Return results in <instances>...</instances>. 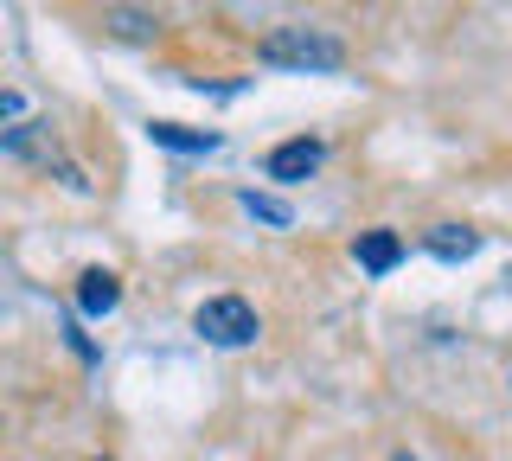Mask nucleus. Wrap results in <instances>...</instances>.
<instances>
[{
    "label": "nucleus",
    "instance_id": "nucleus-2",
    "mask_svg": "<svg viewBox=\"0 0 512 461\" xmlns=\"http://www.w3.org/2000/svg\"><path fill=\"white\" fill-rule=\"evenodd\" d=\"M192 327H199L212 346H250L256 340V308L244 295H212L199 314H192Z\"/></svg>",
    "mask_w": 512,
    "mask_h": 461
},
{
    "label": "nucleus",
    "instance_id": "nucleus-6",
    "mask_svg": "<svg viewBox=\"0 0 512 461\" xmlns=\"http://www.w3.org/2000/svg\"><path fill=\"white\" fill-rule=\"evenodd\" d=\"M154 148H173V154H212L218 135H199V129H180V122H154Z\"/></svg>",
    "mask_w": 512,
    "mask_h": 461
},
{
    "label": "nucleus",
    "instance_id": "nucleus-4",
    "mask_svg": "<svg viewBox=\"0 0 512 461\" xmlns=\"http://www.w3.org/2000/svg\"><path fill=\"white\" fill-rule=\"evenodd\" d=\"M352 257H359V269L384 276V269H397V263H404V237H397V231H359Z\"/></svg>",
    "mask_w": 512,
    "mask_h": 461
},
{
    "label": "nucleus",
    "instance_id": "nucleus-8",
    "mask_svg": "<svg viewBox=\"0 0 512 461\" xmlns=\"http://www.w3.org/2000/svg\"><path fill=\"white\" fill-rule=\"evenodd\" d=\"M244 212H250V218H263V225H288V218H295V212H288L282 199L256 193V186H250V193H244Z\"/></svg>",
    "mask_w": 512,
    "mask_h": 461
},
{
    "label": "nucleus",
    "instance_id": "nucleus-1",
    "mask_svg": "<svg viewBox=\"0 0 512 461\" xmlns=\"http://www.w3.org/2000/svg\"><path fill=\"white\" fill-rule=\"evenodd\" d=\"M256 58L276 65V71H340L346 45L327 39V33H314V26H276V33H263Z\"/></svg>",
    "mask_w": 512,
    "mask_h": 461
},
{
    "label": "nucleus",
    "instance_id": "nucleus-7",
    "mask_svg": "<svg viewBox=\"0 0 512 461\" xmlns=\"http://www.w3.org/2000/svg\"><path fill=\"white\" fill-rule=\"evenodd\" d=\"M429 250H436L442 263H461V257H474V250H480V231H468V225H436V231H429Z\"/></svg>",
    "mask_w": 512,
    "mask_h": 461
},
{
    "label": "nucleus",
    "instance_id": "nucleus-5",
    "mask_svg": "<svg viewBox=\"0 0 512 461\" xmlns=\"http://www.w3.org/2000/svg\"><path fill=\"white\" fill-rule=\"evenodd\" d=\"M122 301V282L109 276V269H84V276H77V308L84 314H109Z\"/></svg>",
    "mask_w": 512,
    "mask_h": 461
},
{
    "label": "nucleus",
    "instance_id": "nucleus-3",
    "mask_svg": "<svg viewBox=\"0 0 512 461\" xmlns=\"http://www.w3.org/2000/svg\"><path fill=\"white\" fill-rule=\"evenodd\" d=\"M320 161H327V141L295 135V141H282V148L269 154V180H308Z\"/></svg>",
    "mask_w": 512,
    "mask_h": 461
}]
</instances>
